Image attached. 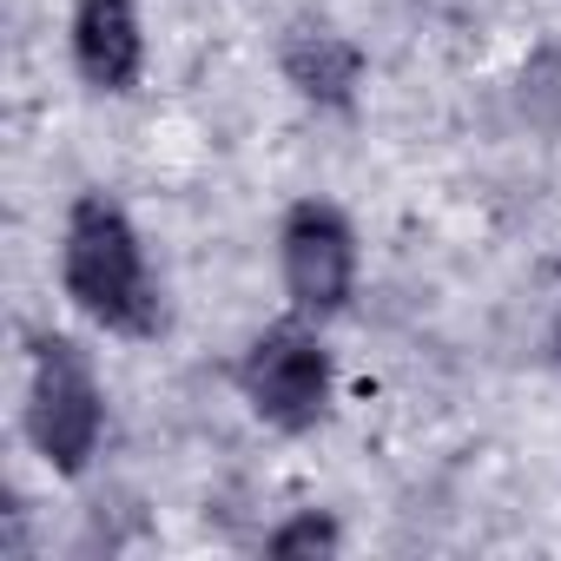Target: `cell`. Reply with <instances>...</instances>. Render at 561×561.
I'll use <instances>...</instances> for the list:
<instances>
[{
	"mask_svg": "<svg viewBox=\"0 0 561 561\" xmlns=\"http://www.w3.org/2000/svg\"><path fill=\"white\" fill-rule=\"evenodd\" d=\"M277 561H298V554H337L344 548V528L331 522V515H318V508H305L298 522H285V528H271V541H264Z\"/></svg>",
	"mask_w": 561,
	"mask_h": 561,
	"instance_id": "cell-7",
	"label": "cell"
},
{
	"mask_svg": "<svg viewBox=\"0 0 561 561\" xmlns=\"http://www.w3.org/2000/svg\"><path fill=\"white\" fill-rule=\"evenodd\" d=\"M60 277H67V298H73L93 324H106V331H119V337H152V331L165 324L159 285H152L146 251H139V231H133V218H126L106 192L73 198Z\"/></svg>",
	"mask_w": 561,
	"mask_h": 561,
	"instance_id": "cell-1",
	"label": "cell"
},
{
	"mask_svg": "<svg viewBox=\"0 0 561 561\" xmlns=\"http://www.w3.org/2000/svg\"><path fill=\"white\" fill-rule=\"evenodd\" d=\"M285 80L311 106L351 113L357 106V87H364V54L344 34H331V27H291V41H285Z\"/></svg>",
	"mask_w": 561,
	"mask_h": 561,
	"instance_id": "cell-6",
	"label": "cell"
},
{
	"mask_svg": "<svg viewBox=\"0 0 561 561\" xmlns=\"http://www.w3.org/2000/svg\"><path fill=\"white\" fill-rule=\"evenodd\" d=\"M73 67L100 93H126L146 67V34L133 0H80L73 8Z\"/></svg>",
	"mask_w": 561,
	"mask_h": 561,
	"instance_id": "cell-5",
	"label": "cell"
},
{
	"mask_svg": "<svg viewBox=\"0 0 561 561\" xmlns=\"http://www.w3.org/2000/svg\"><path fill=\"white\" fill-rule=\"evenodd\" d=\"M244 403L271 423V430H318L331 410V351L305 331V324H271L244 364H238Z\"/></svg>",
	"mask_w": 561,
	"mask_h": 561,
	"instance_id": "cell-3",
	"label": "cell"
},
{
	"mask_svg": "<svg viewBox=\"0 0 561 561\" xmlns=\"http://www.w3.org/2000/svg\"><path fill=\"white\" fill-rule=\"evenodd\" d=\"M285 285H291V305L311 311V318H331V311L351 305L357 231L337 205H324V198L291 205V218H285Z\"/></svg>",
	"mask_w": 561,
	"mask_h": 561,
	"instance_id": "cell-4",
	"label": "cell"
},
{
	"mask_svg": "<svg viewBox=\"0 0 561 561\" xmlns=\"http://www.w3.org/2000/svg\"><path fill=\"white\" fill-rule=\"evenodd\" d=\"M106 403L93 383V364L73 337H34V397H27V436L54 476H80L100 449Z\"/></svg>",
	"mask_w": 561,
	"mask_h": 561,
	"instance_id": "cell-2",
	"label": "cell"
}]
</instances>
